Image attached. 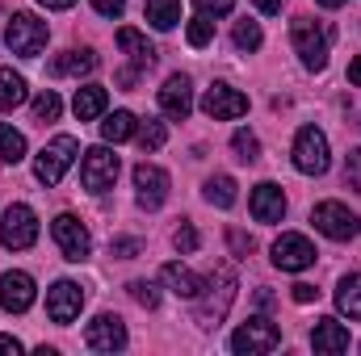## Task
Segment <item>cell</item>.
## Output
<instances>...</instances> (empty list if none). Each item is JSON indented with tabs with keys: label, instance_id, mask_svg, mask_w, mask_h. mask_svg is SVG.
I'll use <instances>...</instances> for the list:
<instances>
[{
	"label": "cell",
	"instance_id": "24",
	"mask_svg": "<svg viewBox=\"0 0 361 356\" xmlns=\"http://www.w3.org/2000/svg\"><path fill=\"white\" fill-rule=\"evenodd\" d=\"M143 17H147V25L152 30H177V21H180V0H147L143 4Z\"/></svg>",
	"mask_w": 361,
	"mask_h": 356
},
{
	"label": "cell",
	"instance_id": "42",
	"mask_svg": "<svg viewBox=\"0 0 361 356\" xmlns=\"http://www.w3.org/2000/svg\"><path fill=\"white\" fill-rule=\"evenodd\" d=\"M4 352L17 356V352H21V340H17V336H0V356H4Z\"/></svg>",
	"mask_w": 361,
	"mask_h": 356
},
{
	"label": "cell",
	"instance_id": "23",
	"mask_svg": "<svg viewBox=\"0 0 361 356\" xmlns=\"http://www.w3.org/2000/svg\"><path fill=\"white\" fill-rule=\"evenodd\" d=\"M92 68H97L92 51H63L51 59V76H89Z\"/></svg>",
	"mask_w": 361,
	"mask_h": 356
},
{
	"label": "cell",
	"instance_id": "44",
	"mask_svg": "<svg viewBox=\"0 0 361 356\" xmlns=\"http://www.w3.org/2000/svg\"><path fill=\"white\" fill-rule=\"evenodd\" d=\"M349 80H353V84L361 89V55L353 59V63H349Z\"/></svg>",
	"mask_w": 361,
	"mask_h": 356
},
{
	"label": "cell",
	"instance_id": "32",
	"mask_svg": "<svg viewBox=\"0 0 361 356\" xmlns=\"http://www.w3.org/2000/svg\"><path fill=\"white\" fill-rule=\"evenodd\" d=\"M231 38H235V46H240V51H257V46L265 42L261 25H257V21H248V17H244V21H235V34H231Z\"/></svg>",
	"mask_w": 361,
	"mask_h": 356
},
{
	"label": "cell",
	"instance_id": "28",
	"mask_svg": "<svg viewBox=\"0 0 361 356\" xmlns=\"http://www.w3.org/2000/svg\"><path fill=\"white\" fill-rule=\"evenodd\" d=\"M202 197H206L210 205H219V210H231V205H235V180L231 177H210L202 184Z\"/></svg>",
	"mask_w": 361,
	"mask_h": 356
},
{
	"label": "cell",
	"instance_id": "12",
	"mask_svg": "<svg viewBox=\"0 0 361 356\" xmlns=\"http://www.w3.org/2000/svg\"><path fill=\"white\" fill-rule=\"evenodd\" d=\"M273 265L281 268V272H302V268H311L315 265V248H311V239L298 235V231L277 235V243H273Z\"/></svg>",
	"mask_w": 361,
	"mask_h": 356
},
{
	"label": "cell",
	"instance_id": "18",
	"mask_svg": "<svg viewBox=\"0 0 361 356\" xmlns=\"http://www.w3.org/2000/svg\"><path fill=\"white\" fill-rule=\"evenodd\" d=\"M248 205H252V218H257V222H281V214H286V193H281V184L265 180V184L252 189Z\"/></svg>",
	"mask_w": 361,
	"mask_h": 356
},
{
	"label": "cell",
	"instance_id": "26",
	"mask_svg": "<svg viewBox=\"0 0 361 356\" xmlns=\"http://www.w3.org/2000/svg\"><path fill=\"white\" fill-rule=\"evenodd\" d=\"M336 310L349 314V319H361V272L341 276V285H336Z\"/></svg>",
	"mask_w": 361,
	"mask_h": 356
},
{
	"label": "cell",
	"instance_id": "30",
	"mask_svg": "<svg viewBox=\"0 0 361 356\" xmlns=\"http://www.w3.org/2000/svg\"><path fill=\"white\" fill-rule=\"evenodd\" d=\"M135 139H139V147H143V151H160V147L169 143V130H164V122L147 117V122L135 130Z\"/></svg>",
	"mask_w": 361,
	"mask_h": 356
},
{
	"label": "cell",
	"instance_id": "45",
	"mask_svg": "<svg viewBox=\"0 0 361 356\" xmlns=\"http://www.w3.org/2000/svg\"><path fill=\"white\" fill-rule=\"evenodd\" d=\"M38 4H47V8H72L76 0H38Z\"/></svg>",
	"mask_w": 361,
	"mask_h": 356
},
{
	"label": "cell",
	"instance_id": "16",
	"mask_svg": "<svg viewBox=\"0 0 361 356\" xmlns=\"http://www.w3.org/2000/svg\"><path fill=\"white\" fill-rule=\"evenodd\" d=\"M85 344L92 352H122L126 348V323L118 314H97L85 327Z\"/></svg>",
	"mask_w": 361,
	"mask_h": 356
},
{
	"label": "cell",
	"instance_id": "37",
	"mask_svg": "<svg viewBox=\"0 0 361 356\" xmlns=\"http://www.w3.org/2000/svg\"><path fill=\"white\" fill-rule=\"evenodd\" d=\"M345 184L361 193V147L357 151H349V160H345Z\"/></svg>",
	"mask_w": 361,
	"mask_h": 356
},
{
	"label": "cell",
	"instance_id": "17",
	"mask_svg": "<svg viewBox=\"0 0 361 356\" xmlns=\"http://www.w3.org/2000/svg\"><path fill=\"white\" fill-rule=\"evenodd\" d=\"M160 109H164L169 117H177V122H185V117L193 113V84H189V76H169V80H164V89H160Z\"/></svg>",
	"mask_w": 361,
	"mask_h": 356
},
{
	"label": "cell",
	"instance_id": "20",
	"mask_svg": "<svg viewBox=\"0 0 361 356\" xmlns=\"http://www.w3.org/2000/svg\"><path fill=\"white\" fill-rule=\"evenodd\" d=\"M118 46L130 55L135 68H152V63H156V46L147 42V34H139V30H130V25L118 30Z\"/></svg>",
	"mask_w": 361,
	"mask_h": 356
},
{
	"label": "cell",
	"instance_id": "6",
	"mask_svg": "<svg viewBox=\"0 0 361 356\" xmlns=\"http://www.w3.org/2000/svg\"><path fill=\"white\" fill-rule=\"evenodd\" d=\"M311 222H315L319 235H328V239H336V243H349L361 231L357 214H353L345 201H319V205L311 210Z\"/></svg>",
	"mask_w": 361,
	"mask_h": 356
},
{
	"label": "cell",
	"instance_id": "14",
	"mask_svg": "<svg viewBox=\"0 0 361 356\" xmlns=\"http://www.w3.org/2000/svg\"><path fill=\"white\" fill-rule=\"evenodd\" d=\"M135 201L143 205V210H160L164 201H169V172L160 168V164H139L135 168Z\"/></svg>",
	"mask_w": 361,
	"mask_h": 356
},
{
	"label": "cell",
	"instance_id": "7",
	"mask_svg": "<svg viewBox=\"0 0 361 356\" xmlns=\"http://www.w3.org/2000/svg\"><path fill=\"white\" fill-rule=\"evenodd\" d=\"M51 235H55V243H59L63 260L85 265V260L92 256V235H89V227H85L76 214H59V218L51 222Z\"/></svg>",
	"mask_w": 361,
	"mask_h": 356
},
{
	"label": "cell",
	"instance_id": "34",
	"mask_svg": "<svg viewBox=\"0 0 361 356\" xmlns=\"http://www.w3.org/2000/svg\"><path fill=\"white\" fill-rule=\"evenodd\" d=\"M126 289H130V298H135L139 306H147V310H156V306H160V289H156L152 281H130Z\"/></svg>",
	"mask_w": 361,
	"mask_h": 356
},
{
	"label": "cell",
	"instance_id": "29",
	"mask_svg": "<svg viewBox=\"0 0 361 356\" xmlns=\"http://www.w3.org/2000/svg\"><path fill=\"white\" fill-rule=\"evenodd\" d=\"M0 160L4 164H21L25 160V134L4 126V122H0Z\"/></svg>",
	"mask_w": 361,
	"mask_h": 356
},
{
	"label": "cell",
	"instance_id": "11",
	"mask_svg": "<svg viewBox=\"0 0 361 356\" xmlns=\"http://www.w3.org/2000/svg\"><path fill=\"white\" fill-rule=\"evenodd\" d=\"M80 306H85V289L76 281H55L47 289V319L68 327L72 319H80Z\"/></svg>",
	"mask_w": 361,
	"mask_h": 356
},
{
	"label": "cell",
	"instance_id": "40",
	"mask_svg": "<svg viewBox=\"0 0 361 356\" xmlns=\"http://www.w3.org/2000/svg\"><path fill=\"white\" fill-rule=\"evenodd\" d=\"M92 8H97L101 17H122V8H126V0H92Z\"/></svg>",
	"mask_w": 361,
	"mask_h": 356
},
{
	"label": "cell",
	"instance_id": "9",
	"mask_svg": "<svg viewBox=\"0 0 361 356\" xmlns=\"http://www.w3.org/2000/svg\"><path fill=\"white\" fill-rule=\"evenodd\" d=\"M277 344H281V331H277V323H269L265 314L248 319V323L235 327V336H231V352H240V356H265V352H273Z\"/></svg>",
	"mask_w": 361,
	"mask_h": 356
},
{
	"label": "cell",
	"instance_id": "10",
	"mask_svg": "<svg viewBox=\"0 0 361 356\" xmlns=\"http://www.w3.org/2000/svg\"><path fill=\"white\" fill-rule=\"evenodd\" d=\"M118 180V155L101 143V147H89L85 160H80V184L89 193H109Z\"/></svg>",
	"mask_w": 361,
	"mask_h": 356
},
{
	"label": "cell",
	"instance_id": "13",
	"mask_svg": "<svg viewBox=\"0 0 361 356\" xmlns=\"http://www.w3.org/2000/svg\"><path fill=\"white\" fill-rule=\"evenodd\" d=\"M202 113L214 117V122H231V117H244L248 113V96L231 84H210L202 96Z\"/></svg>",
	"mask_w": 361,
	"mask_h": 356
},
{
	"label": "cell",
	"instance_id": "22",
	"mask_svg": "<svg viewBox=\"0 0 361 356\" xmlns=\"http://www.w3.org/2000/svg\"><path fill=\"white\" fill-rule=\"evenodd\" d=\"M105 105H109L105 84H85V89H76V101H72V109H76V117H80V122L101 117V113H105Z\"/></svg>",
	"mask_w": 361,
	"mask_h": 356
},
{
	"label": "cell",
	"instance_id": "19",
	"mask_svg": "<svg viewBox=\"0 0 361 356\" xmlns=\"http://www.w3.org/2000/svg\"><path fill=\"white\" fill-rule=\"evenodd\" d=\"M311 348L319 356H336V352H349V327L341 319H319L315 331H311Z\"/></svg>",
	"mask_w": 361,
	"mask_h": 356
},
{
	"label": "cell",
	"instance_id": "5",
	"mask_svg": "<svg viewBox=\"0 0 361 356\" xmlns=\"http://www.w3.org/2000/svg\"><path fill=\"white\" fill-rule=\"evenodd\" d=\"M76 155H80V143H76L72 134H59V139H51V143L38 151V160H34V177L42 180V184H59L63 172L72 168Z\"/></svg>",
	"mask_w": 361,
	"mask_h": 356
},
{
	"label": "cell",
	"instance_id": "15",
	"mask_svg": "<svg viewBox=\"0 0 361 356\" xmlns=\"http://www.w3.org/2000/svg\"><path fill=\"white\" fill-rule=\"evenodd\" d=\"M34 298H38V289H34V276H30V272L13 268V272L0 276V306H4L8 314H25V310L34 306Z\"/></svg>",
	"mask_w": 361,
	"mask_h": 356
},
{
	"label": "cell",
	"instance_id": "31",
	"mask_svg": "<svg viewBox=\"0 0 361 356\" xmlns=\"http://www.w3.org/2000/svg\"><path fill=\"white\" fill-rule=\"evenodd\" d=\"M231 151H235L240 164H257V160H261V143H257L252 130H235V134H231Z\"/></svg>",
	"mask_w": 361,
	"mask_h": 356
},
{
	"label": "cell",
	"instance_id": "27",
	"mask_svg": "<svg viewBox=\"0 0 361 356\" xmlns=\"http://www.w3.org/2000/svg\"><path fill=\"white\" fill-rule=\"evenodd\" d=\"M25 96H30L25 80L13 68H0V109H17V105H25Z\"/></svg>",
	"mask_w": 361,
	"mask_h": 356
},
{
	"label": "cell",
	"instance_id": "36",
	"mask_svg": "<svg viewBox=\"0 0 361 356\" xmlns=\"http://www.w3.org/2000/svg\"><path fill=\"white\" fill-rule=\"evenodd\" d=\"M193 4H197L202 17H227L235 8V0H193Z\"/></svg>",
	"mask_w": 361,
	"mask_h": 356
},
{
	"label": "cell",
	"instance_id": "33",
	"mask_svg": "<svg viewBox=\"0 0 361 356\" xmlns=\"http://www.w3.org/2000/svg\"><path fill=\"white\" fill-rule=\"evenodd\" d=\"M59 113H63V101H59V92H38V96H34V117H38V122H55V117H59Z\"/></svg>",
	"mask_w": 361,
	"mask_h": 356
},
{
	"label": "cell",
	"instance_id": "8",
	"mask_svg": "<svg viewBox=\"0 0 361 356\" xmlns=\"http://www.w3.org/2000/svg\"><path fill=\"white\" fill-rule=\"evenodd\" d=\"M34 239H38V214L21 201L8 205L4 218H0V243L8 252H25V248H34Z\"/></svg>",
	"mask_w": 361,
	"mask_h": 356
},
{
	"label": "cell",
	"instance_id": "2",
	"mask_svg": "<svg viewBox=\"0 0 361 356\" xmlns=\"http://www.w3.org/2000/svg\"><path fill=\"white\" fill-rule=\"evenodd\" d=\"M290 38H294V51H298V59H302L307 72H324L328 68V42H332L328 25H315L311 17H298L294 30H290Z\"/></svg>",
	"mask_w": 361,
	"mask_h": 356
},
{
	"label": "cell",
	"instance_id": "1",
	"mask_svg": "<svg viewBox=\"0 0 361 356\" xmlns=\"http://www.w3.org/2000/svg\"><path fill=\"white\" fill-rule=\"evenodd\" d=\"M202 289H206V293H197V298H193V302H197V327H219V323L227 319L231 302H235V289H240L235 268L227 265V260H219L214 272L202 281Z\"/></svg>",
	"mask_w": 361,
	"mask_h": 356
},
{
	"label": "cell",
	"instance_id": "46",
	"mask_svg": "<svg viewBox=\"0 0 361 356\" xmlns=\"http://www.w3.org/2000/svg\"><path fill=\"white\" fill-rule=\"evenodd\" d=\"M315 4H324V8H341L345 0H315Z\"/></svg>",
	"mask_w": 361,
	"mask_h": 356
},
{
	"label": "cell",
	"instance_id": "25",
	"mask_svg": "<svg viewBox=\"0 0 361 356\" xmlns=\"http://www.w3.org/2000/svg\"><path fill=\"white\" fill-rule=\"evenodd\" d=\"M135 130H139V122H135L130 109H114V113L101 122V139H105V143H126V139H135Z\"/></svg>",
	"mask_w": 361,
	"mask_h": 356
},
{
	"label": "cell",
	"instance_id": "21",
	"mask_svg": "<svg viewBox=\"0 0 361 356\" xmlns=\"http://www.w3.org/2000/svg\"><path fill=\"white\" fill-rule=\"evenodd\" d=\"M160 276H164V285H169L177 298H185V302H193V298L202 293V276H197V272H189L185 265H177V260L160 268Z\"/></svg>",
	"mask_w": 361,
	"mask_h": 356
},
{
	"label": "cell",
	"instance_id": "35",
	"mask_svg": "<svg viewBox=\"0 0 361 356\" xmlns=\"http://www.w3.org/2000/svg\"><path fill=\"white\" fill-rule=\"evenodd\" d=\"M185 38H189V46H206V42L214 38V21H210V17H197V21H189Z\"/></svg>",
	"mask_w": 361,
	"mask_h": 356
},
{
	"label": "cell",
	"instance_id": "4",
	"mask_svg": "<svg viewBox=\"0 0 361 356\" xmlns=\"http://www.w3.org/2000/svg\"><path fill=\"white\" fill-rule=\"evenodd\" d=\"M328 134L319 130V126H302L298 134H294V168L302 172V177H324L328 172Z\"/></svg>",
	"mask_w": 361,
	"mask_h": 356
},
{
	"label": "cell",
	"instance_id": "3",
	"mask_svg": "<svg viewBox=\"0 0 361 356\" xmlns=\"http://www.w3.org/2000/svg\"><path fill=\"white\" fill-rule=\"evenodd\" d=\"M47 38H51V30H47V21H38L34 13H13L8 25H4V42H8V51L21 55V59H38V51L47 46Z\"/></svg>",
	"mask_w": 361,
	"mask_h": 356
},
{
	"label": "cell",
	"instance_id": "38",
	"mask_svg": "<svg viewBox=\"0 0 361 356\" xmlns=\"http://www.w3.org/2000/svg\"><path fill=\"white\" fill-rule=\"evenodd\" d=\"M139 248H143L139 239H114V243H109V256H118V260H135Z\"/></svg>",
	"mask_w": 361,
	"mask_h": 356
},
{
	"label": "cell",
	"instance_id": "39",
	"mask_svg": "<svg viewBox=\"0 0 361 356\" xmlns=\"http://www.w3.org/2000/svg\"><path fill=\"white\" fill-rule=\"evenodd\" d=\"M173 243H177V252H197V231H193L189 222H180L177 235H173Z\"/></svg>",
	"mask_w": 361,
	"mask_h": 356
},
{
	"label": "cell",
	"instance_id": "41",
	"mask_svg": "<svg viewBox=\"0 0 361 356\" xmlns=\"http://www.w3.org/2000/svg\"><path fill=\"white\" fill-rule=\"evenodd\" d=\"M315 298H319V289H315V285H307V281H298V285H294V302H298V306H307V302H315Z\"/></svg>",
	"mask_w": 361,
	"mask_h": 356
},
{
	"label": "cell",
	"instance_id": "43",
	"mask_svg": "<svg viewBox=\"0 0 361 356\" xmlns=\"http://www.w3.org/2000/svg\"><path fill=\"white\" fill-rule=\"evenodd\" d=\"M252 4H257V8H261L265 17H273V13H281V0H252Z\"/></svg>",
	"mask_w": 361,
	"mask_h": 356
}]
</instances>
